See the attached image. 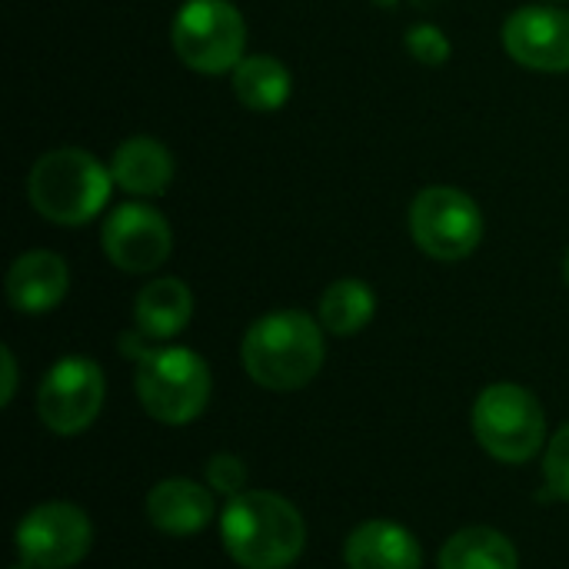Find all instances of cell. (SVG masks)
Segmentation results:
<instances>
[{"mask_svg":"<svg viewBox=\"0 0 569 569\" xmlns=\"http://www.w3.org/2000/svg\"><path fill=\"white\" fill-rule=\"evenodd\" d=\"M327 347L320 323L303 310H273L250 323L240 343L243 370L273 393L307 387L323 367Z\"/></svg>","mask_w":569,"mask_h":569,"instance_id":"6da1fadb","label":"cell"},{"mask_svg":"<svg viewBox=\"0 0 569 569\" xmlns=\"http://www.w3.org/2000/svg\"><path fill=\"white\" fill-rule=\"evenodd\" d=\"M147 337L137 330L123 333L120 347L137 360L133 387L143 410L167 423L183 427L193 423L210 403V367L197 350L187 347H147Z\"/></svg>","mask_w":569,"mask_h":569,"instance_id":"7a4b0ae2","label":"cell"},{"mask_svg":"<svg viewBox=\"0 0 569 569\" xmlns=\"http://www.w3.org/2000/svg\"><path fill=\"white\" fill-rule=\"evenodd\" d=\"M220 537L230 560L243 569H283L303 553L307 527L300 510L280 493L243 490L230 497Z\"/></svg>","mask_w":569,"mask_h":569,"instance_id":"3957f363","label":"cell"},{"mask_svg":"<svg viewBox=\"0 0 569 569\" xmlns=\"http://www.w3.org/2000/svg\"><path fill=\"white\" fill-rule=\"evenodd\" d=\"M113 173L103 167L90 150L80 147H57L33 160L27 173V197L30 207L60 227L90 223L110 200Z\"/></svg>","mask_w":569,"mask_h":569,"instance_id":"277c9868","label":"cell"},{"mask_svg":"<svg viewBox=\"0 0 569 569\" xmlns=\"http://www.w3.org/2000/svg\"><path fill=\"white\" fill-rule=\"evenodd\" d=\"M473 437L500 463H527L547 440V413L520 383H490L473 403Z\"/></svg>","mask_w":569,"mask_h":569,"instance_id":"5b68a950","label":"cell"},{"mask_svg":"<svg viewBox=\"0 0 569 569\" xmlns=\"http://www.w3.org/2000/svg\"><path fill=\"white\" fill-rule=\"evenodd\" d=\"M180 63L197 73H233L243 60L247 23L230 0H187L170 30Z\"/></svg>","mask_w":569,"mask_h":569,"instance_id":"8992f818","label":"cell"},{"mask_svg":"<svg viewBox=\"0 0 569 569\" xmlns=\"http://www.w3.org/2000/svg\"><path fill=\"white\" fill-rule=\"evenodd\" d=\"M410 237L427 257L440 263L463 260L483 240L480 203L447 183L423 187L410 203Z\"/></svg>","mask_w":569,"mask_h":569,"instance_id":"52a82bcc","label":"cell"},{"mask_svg":"<svg viewBox=\"0 0 569 569\" xmlns=\"http://www.w3.org/2000/svg\"><path fill=\"white\" fill-rule=\"evenodd\" d=\"M107 380L97 360L90 357H63L57 360L37 390V413L47 430L57 437L83 433L103 410Z\"/></svg>","mask_w":569,"mask_h":569,"instance_id":"ba28073f","label":"cell"},{"mask_svg":"<svg viewBox=\"0 0 569 569\" xmlns=\"http://www.w3.org/2000/svg\"><path fill=\"white\" fill-rule=\"evenodd\" d=\"M90 543L93 527L73 503H40L17 523V553L33 569L77 567Z\"/></svg>","mask_w":569,"mask_h":569,"instance_id":"9c48e42d","label":"cell"},{"mask_svg":"<svg viewBox=\"0 0 569 569\" xmlns=\"http://www.w3.org/2000/svg\"><path fill=\"white\" fill-rule=\"evenodd\" d=\"M100 247L117 270L153 273L173 250V230L160 210L147 203H120L100 227Z\"/></svg>","mask_w":569,"mask_h":569,"instance_id":"30bf717a","label":"cell"},{"mask_svg":"<svg viewBox=\"0 0 569 569\" xmlns=\"http://www.w3.org/2000/svg\"><path fill=\"white\" fill-rule=\"evenodd\" d=\"M503 50L540 73H563L569 70V10L533 3L520 7L503 20L500 30Z\"/></svg>","mask_w":569,"mask_h":569,"instance_id":"8fae6325","label":"cell"},{"mask_svg":"<svg viewBox=\"0 0 569 569\" xmlns=\"http://www.w3.org/2000/svg\"><path fill=\"white\" fill-rule=\"evenodd\" d=\"M70 287L67 260L53 250H27L7 270V300L17 313H47L60 307Z\"/></svg>","mask_w":569,"mask_h":569,"instance_id":"7c38bea8","label":"cell"},{"mask_svg":"<svg viewBox=\"0 0 569 569\" xmlns=\"http://www.w3.org/2000/svg\"><path fill=\"white\" fill-rule=\"evenodd\" d=\"M343 560L350 569H420L423 550L407 527L393 520H367L347 537Z\"/></svg>","mask_w":569,"mask_h":569,"instance_id":"4fadbf2b","label":"cell"},{"mask_svg":"<svg viewBox=\"0 0 569 569\" xmlns=\"http://www.w3.org/2000/svg\"><path fill=\"white\" fill-rule=\"evenodd\" d=\"M147 517L170 537H193L213 520V493L193 480H160L147 497Z\"/></svg>","mask_w":569,"mask_h":569,"instance_id":"5bb4252c","label":"cell"},{"mask_svg":"<svg viewBox=\"0 0 569 569\" xmlns=\"http://www.w3.org/2000/svg\"><path fill=\"white\" fill-rule=\"evenodd\" d=\"M110 173L133 197H160L173 180V153L153 137H130L113 150Z\"/></svg>","mask_w":569,"mask_h":569,"instance_id":"9a60e30c","label":"cell"},{"mask_svg":"<svg viewBox=\"0 0 569 569\" xmlns=\"http://www.w3.org/2000/svg\"><path fill=\"white\" fill-rule=\"evenodd\" d=\"M193 317V293L177 277L150 280L133 300V323L147 340L177 337Z\"/></svg>","mask_w":569,"mask_h":569,"instance_id":"2e32d148","label":"cell"},{"mask_svg":"<svg viewBox=\"0 0 569 569\" xmlns=\"http://www.w3.org/2000/svg\"><path fill=\"white\" fill-rule=\"evenodd\" d=\"M230 83H233V97L247 110H253V113H273L293 93V77H290L287 63L277 60V57H270V53H250V57H243L233 67Z\"/></svg>","mask_w":569,"mask_h":569,"instance_id":"e0dca14e","label":"cell"},{"mask_svg":"<svg viewBox=\"0 0 569 569\" xmlns=\"http://www.w3.org/2000/svg\"><path fill=\"white\" fill-rule=\"evenodd\" d=\"M377 313V293L370 290V283L357 280V277H343L333 280L323 293H320V327L333 337H353L360 333Z\"/></svg>","mask_w":569,"mask_h":569,"instance_id":"ac0fdd59","label":"cell"},{"mask_svg":"<svg viewBox=\"0 0 569 569\" xmlns=\"http://www.w3.org/2000/svg\"><path fill=\"white\" fill-rule=\"evenodd\" d=\"M440 569H520V557L500 530L467 527L443 543Z\"/></svg>","mask_w":569,"mask_h":569,"instance_id":"d6986e66","label":"cell"},{"mask_svg":"<svg viewBox=\"0 0 569 569\" xmlns=\"http://www.w3.org/2000/svg\"><path fill=\"white\" fill-rule=\"evenodd\" d=\"M403 43H407V50H410V57H413L417 63L440 67V63L450 60V40H447V33H443L440 27H433V23H413V27L407 30V37H403Z\"/></svg>","mask_w":569,"mask_h":569,"instance_id":"ffe728a7","label":"cell"},{"mask_svg":"<svg viewBox=\"0 0 569 569\" xmlns=\"http://www.w3.org/2000/svg\"><path fill=\"white\" fill-rule=\"evenodd\" d=\"M543 477H547V493H553L557 500L569 503V423L547 447Z\"/></svg>","mask_w":569,"mask_h":569,"instance_id":"44dd1931","label":"cell"},{"mask_svg":"<svg viewBox=\"0 0 569 569\" xmlns=\"http://www.w3.org/2000/svg\"><path fill=\"white\" fill-rule=\"evenodd\" d=\"M207 483L210 490L223 493V497H237L243 493V483H247V470H243V460L233 457V453H217L207 460Z\"/></svg>","mask_w":569,"mask_h":569,"instance_id":"7402d4cb","label":"cell"},{"mask_svg":"<svg viewBox=\"0 0 569 569\" xmlns=\"http://www.w3.org/2000/svg\"><path fill=\"white\" fill-rule=\"evenodd\" d=\"M0 367H3V387H0V403L7 407L17 393V360H13V350L3 347L0 350Z\"/></svg>","mask_w":569,"mask_h":569,"instance_id":"603a6c76","label":"cell"},{"mask_svg":"<svg viewBox=\"0 0 569 569\" xmlns=\"http://www.w3.org/2000/svg\"><path fill=\"white\" fill-rule=\"evenodd\" d=\"M563 280H567V287H569V253H567V263H563Z\"/></svg>","mask_w":569,"mask_h":569,"instance_id":"cb8c5ba5","label":"cell"}]
</instances>
